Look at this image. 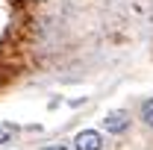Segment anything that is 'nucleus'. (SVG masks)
I'll return each mask as SVG.
<instances>
[{"label": "nucleus", "mask_w": 153, "mask_h": 150, "mask_svg": "<svg viewBox=\"0 0 153 150\" xmlns=\"http://www.w3.org/2000/svg\"><path fill=\"white\" fill-rule=\"evenodd\" d=\"M127 127H130V112H124V109L106 112V118H103V130H106V132L118 135V132H124Z\"/></svg>", "instance_id": "1"}, {"label": "nucleus", "mask_w": 153, "mask_h": 150, "mask_svg": "<svg viewBox=\"0 0 153 150\" xmlns=\"http://www.w3.org/2000/svg\"><path fill=\"white\" fill-rule=\"evenodd\" d=\"M74 147L76 150H100V147H103V138H100L97 130H82V132H76Z\"/></svg>", "instance_id": "2"}, {"label": "nucleus", "mask_w": 153, "mask_h": 150, "mask_svg": "<svg viewBox=\"0 0 153 150\" xmlns=\"http://www.w3.org/2000/svg\"><path fill=\"white\" fill-rule=\"evenodd\" d=\"M141 121H144L147 127H153V97L141 103Z\"/></svg>", "instance_id": "3"}, {"label": "nucleus", "mask_w": 153, "mask_h": 150, "mask_svg": "<svg viewBox=\"0 0 153 150\" xmlns=\"http://www.w3.org/2000/svg\"><path fill=\"white\" fill-rule=\"evenodd\" d=\"M9 135H12L9 127H0V144H6V141H9Z\"/></svg>", "instance_id": "4"}, {"label": "nucleus", "mask_w": 153, "mask_h": 150, "mask_svg": "<svg viewBox=\"0 0 153 150\" xmlns=\"http://www.w3.org/2000/svg\"><path fill=\"white\" fill-rule=\"evenodd\" d=\"M41 150H68L65 144H47V147H41Z\"/></svg>", "instance_id": "5"}]
</instances>
